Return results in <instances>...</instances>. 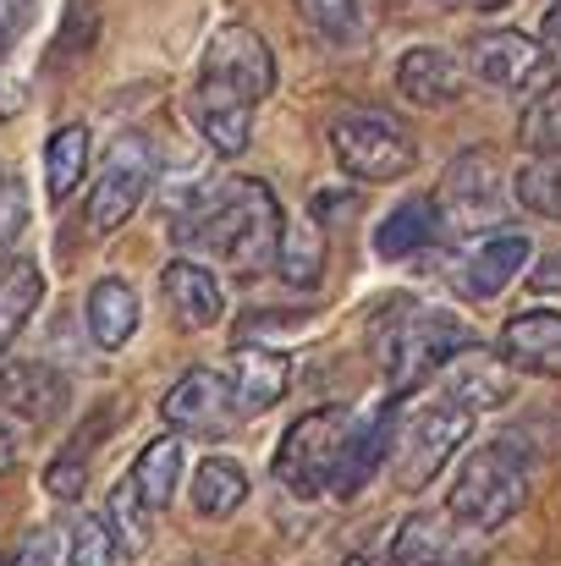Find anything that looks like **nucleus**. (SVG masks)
<instances>
[{
	"label": "nucleus",
	"mask_w": 561,
	"mask_h": 566,
	"mask_svg": "<svg viewBox=\"0 0 561 566\" xmlns=\"http://www.w3.org/2000/svg\"><path fill=\"white\" fill-rule=\"evenodd\" d=\"M172 231L187 248L215 253L231 275H259V270H276L287 220L270 182L220 177V182H198L187 198L172 203Z\"/></svg>",
	"instance_id": "nucleus-1"
},
{
	"label": "nucleus",
	"mask_w": 561,
	"mask_h": 566,
	"mask_svg": "<svg viewBox=\"0 0 561 566\" xmlns=\"http://www.w3.org/2000/svg\"><path fill=\"white\" fill-rule=\"evenodd\" d=\"M468 347H474L468 319H457L451 308L418 303V297H396L374 325V358H380V369H385L396 396L418 390L424 379L440 375Z\"/></svg>",
	"instance_id": "nucleus-2"
},
{
	"label": "nucleus",
	"mask_w": 561,
	"mask_h": 566,
	"mask_svg": "<svg viewBox=\"0 0 561 566\" xmlns=\"http://www.w3.org/2000/svg\"><path fill=\"white\" fill-rule=\"evenodd\" d=\"M468 407L457 396H446L440 385L435 390H418L396 407V429H391V479L402 490H424L435 484V473L451 462V451L468 440Z\"/></svg>",
	"instance_id": "nucleus-3"
},
{
	"label": "nucleus",
	"mask_w": 561,
	"mask_h": 566,
	"mask_svg": "<svg viewBox=\"0 0 561 566\" xmlns=\"http://www.w3.org/2000/svg\"><path fill=\"white\" fill-rule=\"evenodd\" d=\"M523 495H529V457L512 440H490V446L468 451V462L457 468L446 512L468 534H490L523 512Z\"/></svg>",
	"instance_id": "nucleus-4"
},
{
	"label": "nucleus",
	"mask_w": 561,
	"mask_h": 566,
	"mask_svg": "<svg viewBox=\"0 0 561 566\" xmlns=\"http://www.w3.org/2000/svg\"><path fill=\"white\" fill-rule=\"evenodd\" d=\"M331 155L359 182H396L418 166V138L396 116L359 105V111H342L331 122Z\"/></svg>",
	"instance_id": "nucleus-5"
},
{
	"label": "nucleus",
	"mask_w": 561,
	"mask_h": 566,
	"mask_svg": "<svg viewBox=\"0 0 561 566\" xmlns=\"http://www.w3.org/2000/svg\"><path fill=\"white\" fill-rule=\"evenodd\" d=\"M353 434V412L347 407H314L303 412L281 446H276V479L292 490V495H325L336 484V462H342V446Z\"/></svg>",
	"instance_id": "nucleus-6"
},
{
	"label": "nucleus",
	"mask_w": 561,
	"mask_h": 566,
	"mask_svg": "<svg viewBox=\"0 0 561 566\" xmlns=\"http://www.w3.org/2000/svg\"><path fill=\"white\" fill-rule=\"evenodd\" d=\"M440 214L451 231H485L501 226L518 188H507V171L490 149H463L446 171H440Z\"/></svg>",
	"instance_id": "nucleus-7"
},
{
	"label": "nucleus",
	"mask_w": 561,
	"mask_h": 566,
	"mask_svg": "<svg viewBox=\"0 0 561 566\" xmlns=\"http://www.w3.org/2000/svg\"><path fill=\"white\" fill-rule=\"evenodd\" d=\"M468 72L496 88V94H512V99H534L546 88H557V61L546 50V39H529V33H512V28H490L468 44Z\"/></svg>",
	"instance_id": "nucleus-8"
},
{
	"label": "nucleus",
	"mask_w": 561,
	"mask_h": 566,
	"mask_svg": "<svg viewBox=\"0 0 561 566\" xmlns=\"http://www.w3.org/2000/svg\"><path fill=\"white\" fill-rule=\"evenodd\" d=\"M155 171H160V155L144 133H122L100 166V182L89 192V226L94 231H116L138 214V203L155 188Z\"/></svg>",
	"instance_id": "nucleus-9"
},
{
	"label": "nucleus",
	"mask_w": 561,
	"mask_h": 566,
	"mask_svg": "<svg viewBox=\"0 0 561 566\" xmlns=\"http://www.w3.org/2000/svg\"><path fill=\"white\" fill-rule=\"evenodd\" d=\"M529 253H534V242H529L523 231H507V226L479 231L468 248L451 253L446 286H451L457 297H468V303H490V297H501V292L512 286V275L529 264Z\"/></svg>",
	"instance_id": "nucleus-10"
},
{
	"label": "nucleus",
	"mask_w": 561,
	"mask_h": 566,
	"mask_svg": "<svg viewBox=\"0 0 561 566\" xmlns=\"http://www.w3.org/2000/svg\"><path fill=\"white\" fill-rule=\"evenodd\" d=\"M66 412V379L44 364H6L0 369V440L22 446L28 434L50 429Z\"/></svg>",
	"instance_id": "nucleus-11"
},
{
	"label": "nucleus",
	"mask_w": 561,
	"mask_h": 566,
	"mask_svg": "<svg viewBox=\"0 0 561 566\" xmlns=\"http://www.w3.org/2000/svg\"><path fill=\"white\" fill-rule=\"evenodd\" d=\"M160 418L172 423V434H231L242 423V407L226 369H193L166 390Z\"/></svg>",
	"instance_id": "nucleus-12"
},
{
	"label": "nucleus",
	"mask_w": 561,
	"mask_h": 566,
	"mask_svg": "<svg viewBox=\"0 0 561 566\" xmlns=\"http://www.w3.org/2000/svg\"><path fill=\"white\" fill-rule=\"evenodd\" d=\"M198 77H215V83H231V88H242L253 105L276 88V55H270V44L253 33V28H242V22H226V28H215V39L204 44V72Z\"/></svg>",
	"instance_id": "nucleus-13"
},
{
	"label": "nucleus",
	"mask_w": 561,
	"mask_h": 566,
	"mask_svg": "<svg viewBox=\"0 0 561 566\" xmlns=\"http://www.w3.org/2000/svg\"><path fill=\"white\" fill-rule=\"evenodd\" d=\"M193 127L198 138L220 155V160H237L253 138V99L231 83H215V77H198L193 88Z\"/></svg>",
	"instance_id": "nucleus-14"
},
{
	"label": "nucleus",
	"mask_w": 561,
	"mask_h": 566,
	"mask_svg": "<svg viewBox=\"0 0 561 566\" xmlns=\"http://www.w3.org/2000/svg\"><path fill=\"white\" fill-rule=\"evenodd\" d=\"M391 429H396V401H374L370 412H353V434H347V446H342L331 495H359L374 473L385 468V457H391Z\"/></svg>",
	"instance_id": "nucleus-15"
},
{
	"label": "nucleus",
	"mask_w": 561,
	"mask_h": 566,
	"mask_svg": "<svg viewBox=\"0 0 561 566\" xmlns=\"http://www.w3.org/2000/svg\"><path fill=\"white\" fill-rule=\"evenodd\" d=\"M396 88H402V99H413L418 111H440V105H457V99H463L468 72L457 66L451 50H440V44H413V50H402V61H396Z\"/></svg>",
	"instance_id": "nucleus-16"
},
{
	"label": "nucleus",
	"mask_w": 561,
	"mask_h": 566,
	"mask_svg": "<svg viewBox=\"0 0 561 566\" xmlns=\"http://www.w3.org/2000/svg\"><path fill=\"white\" fill-rule=\"evenodd\" d=\"M512 358L507 353H479V347H468V353H457L446 369H440V390L446 396H457L468 412H490V407H501L507 396H512Z\"/></svg>",
	"instance_id": "nucleus-17"
},
{
	"label": "nucleus",
	"mask_w": 561,
	"mask_h": 566,
	"mask_svg": "<svg viewBox=\"0 0 561 566\" xmlns=\"http://www.w3.org/2000/svg\"><path fill=\"white\" fill-rule=\"evenodd\" d=\"M160 292H166V308L177 314L183 331H209L220 325L226 314V292H220V275L209 264H193V259H172L160 270Z\"/></svg>",
	"instance_id": "nucleus-18"
},
{
	"label": "nucleus",
	"mask_w": 561,
	"mask_h": 566,
	"mask_svg": "<svg viewBox=\"0 0 561 566\" xmlns=\"http://www.w3.org/2000/svg\"><path fill=\"white\" fill-rule=\"evenodd\" d=\"M501 353L518 375L561 379V314L557 308H523L501 331Z\"/></svg>",
	"instance_id": "nucleus-19"
},
{
	"label": "nucleus",
	"mask_w": 561,
	"mask_h": 566,
	"mask_svg": "<svg viewBox=\"0 0 561 566\" xmlns=\"http://www.w3.org/2000/svg\"><path fill=\"white\" fill-rule=\"evenodd\" d=\"M226 379H231L237 407L248 418V412H264V407H276L287 396L292 364H287V353H270V347H237L231 364H226Z\"/></svg>",
	"instance_id": "nucleus-20"
},
{
	"label": "nucleus",
	"mask_w": 561,
	"mask_h": 566,
	"mask_svg": "<svg viewBox=\"0 0 561 566\" xmlns=\"http://www.w3.org/2000/svg\"><path fill=\"white\" fill-rule=\"evenodd\" d=\"M440 231H446L440 198H407V203H396V209L380 220L374 248H380V259H418L424 248L440 242Z\"/></svg>",
	"instance_id": "nucleus-21"
},
{
	"label": "nucleus",
	"mask_w": 561,
	"mask_h": 566,
	"mask_svg": "<svg viewBox=\"0 0 561 566\" xmlns=\"http://www.w3.org/2000/svg\"><path fill=\"white\" fill-rule=\"evenodd\" d=\"M457 517H435V512H413L396 539H391V562L396 566H451L463 562V545H457Z\"/></svg>",
	"instance_id": "nucleus-22"
},
{
	"label": "nucleus",
	"mask_w": 561,
	"mask_h": 566,
	"mask_svg": "<svg viewBox=\"0 0 561 566\" xmlns=\"http://www.w3.org/2000/svg\"><path fill=\"white\" fill-rule=\"evenodd\" d=\"M89 336H94L100 353H122L138 336V292L122 275L94 281V292H89Z\"/></svg>",
	"instance_id": "nucleus-23"
},
{
	"label": "nucleus",
	"mask_w": 561,
	"mask_h": 566,
	"mask_svg": "<svg viewBox=\"0 0 561 566\" xmlns=\"http://www.w3.org/2000/svg\"><path fill=\"white\" fill-rule=\"evenodd\" d=\"M39 297H44V275H39V264L22 259V253L0 259V353H6V347L17 342V331L33 319Z\"/></svg>",
	"instance_id": "nucleus-24"
},
{
	"label": "nucleus",
	"mask_w": 561,
	"mask_h": 566,
	"mask_svg": "<svg viewBox=\"0 0 561 566\" xmlns=\"http://www.w3.org/2000/svg\"><path fill=\"white\" fill-rule=\"evenodd\" d=\"M303 28L331 50H359L370 39V0H298Z\"/></svg>",
	"instance_id": "nucleus-25"
},
{
	"label": "nucleus",
	"mask_w": 561,
	"mask_h": 566,
	"mask_svg": "<svg viewBox=\"0 0 561 566\" xmlns=\"http://www.w3.org/2000/svg\"><path fill=\"white\" fill-rule=\"evenodd\" d=\"M276 275H281L287 286H298V292H314V286H320V275H325V231H320L314 214H309V220H292V226L281 231Z\"/></svg>",
	"instance_id": "nucleus-26"
},
{
	"label": "nucleus",
	"mask_w": 561,
	"mask_h": 566,
	"mask_svg": "<svg viewBox=\"0 0 561 566\" xmlns=\"http://www.w3.org/2000/svg\"><path fill=\"white\" fill-rule=\"evenodd\" d=\"M248 501V473L231 457H204L193 468V506L198 517H231Z\"/></svg>",
	"instance_id": "nucleus-27"
},
{
	"label": "nucleus",
	"mask_w": 561,
	"mask_h": 566,
	"mask_svg": "<svg viewBox=\"0 0 561 566\" xmlns=\"http://www.w3.org/2000/svg\"><path fill=\"white\" fill-rule=\"evenodd\" d=\"M133 479H138L144 501H149L155 512H166V506L177 501V484H183V440H177V434L149 440V446L138 451V462H133Z\"/></svg>",
	"instance_id": "nucleus-28"
},
{
	"label": "nucleus",
	"mask_w": 561,
	"mask_h": 566,
	"mask_svg": "<svg viewBox=\"0 0 561 566\" xmlns=\"http://www.w3.org/2000/svg\"><path fill=\"white\" fill-rule=\"evenodd\" d=\"M83 171H89V127H61V133H50V144H44V192H50V203H66L77 182H83Z\"/></svg>",
	"instance_id": "nucleus-29"
},
{
	"label": "nucleus",
	"mask_w": 561,
	"mask_h": 566,
	"mask_svg": "<svg viewBox=\"0 0 561 566\" xmlns=\"http://www.w3.org/2000/svg\"><path fill=\"white\" fill-rule=\"evenodd\" d=\"M105 517H111V528H116V539H122V551H127V556H138V551L149 545V517H155V506L144 501V490H138V479H133V473L111 490Z\"/></svg>",
	"instance_id": "nucleus-30"
},
{
	"label": "nucleus",
	"mask_w": 561,
	"mask_h": 566,
	"mask_svg": "<svg viewBox=\"0 0 561 566\" xmlns=\"http://www.w3.org/2000/svg\"><path fill=\"white\" fill-rule=\"evenodd\" d=\"M518 138L529 155H561V83L523 99V116H518Z\"/></svg>",
	"instance_id": "nucleus-31"
},
{
	"label": "nucleus",
	"mask_w": 561,
	"mask_h": 566,
	"mask_svg": "<svg viewBox=\"0 0 561 566\" xmlns=\"http://www.w3.org/2000/svg\"><path fill=\"white\" fill-rule=\"evenodd\" d=\"M518 203L540 220H561V155H540L518 171Z\"/></svg>",
	"instance_id": "nucleus-32"
},
{
	"label": "nucleus",
	"mask_w": 561,
	"mask_h": 566,
	"mask_svg": "<svg viewBox=\"0 0 561 566\" xmlns=\"http://www.w3.org/2000/svg\"><path fill=\"white\" fill-rule=\"evenodd\" d=\"M66 562L72 566H116L122 562V539H116L111 517L83 512V517L72 523V534H66Z\"/></svg>",
	"instance_id": "nucleus-33"
},
{
	"label": "nucleus",
	"mask_w": 561,
	"mask_h": 566,
	"mask_svg": "<svg viewBox=\"0 0 561 566\" xmlns=\"http://www.w3.org/2000/svg\"><path fill=\"white\" fill-rule=\"evenodd\" d=\"M44 490H50L55 501H77V495L89 490V440H72V446L44 468Z\"/></svg>",
	"instance_id": "nucleus-34"
},
{
	"label": "nucleus",
	"mask_w": 561,
	"mask_h": 566,
	"mask_svg": "<svg viewBox=\"0 0 561 566\" xmlns=\"http://www.w3.org/2000/svg\"><path fill=\"white\" fill-rule=\"evenodd\" d=\"M33 11H39V0H0V50L17 44V39L28 33Z\"/></svg>",
	"instance_id": "nucleus-35"
},
{
	"label": "nucleus",
	"mask_w": 561,
	"mask_h": 566,
	"mask_svg": "<svg viewBox=\"0 0 561 566\" xmlns=\"http://www.w3.org/2000/svg\"><path fill=\"white\" fill-rule=\"evenodd\" d=\"M6 566H61V556H55V539L50 534H28L17 551H11V562Z\"/></svg>",
	"instance_id": "nucleus-36"
},
{
	"label": "nucleus",
	"mask_w": 561,
	"mask_h": 566,
	"mask_svg": "<svg viewBox=\"0 0 561 566\" xmlns=\"http://www.w3.org/2000/svg\"><path fill=\"white\" fill-rule=\"evenodd\" d=\"M534 286H540V292H561V248H551V253L534 264Z\"/></svg>",
	"instance_id": "nucleus-37"
},
{
	"label": "nucleus",
	"mask_w": 561,
	"mask_h": 566,
	"mask_svg": "<svg viewBox=\"0 0 561 566\" xmlns=\"http://www.w3.org/2000/svg\"><path fill=\"white\" fill-rule=\"evenodd\" d=\"M540 39H546V50H551V61H557V77H561V0L546 11V28H540Z\"/></svg>",
	"instance_id": "nucleus-38"
},
{
	"label": "nucleus",
	"mask_w": 561,
	"mask_h": 566,
	"mask_svg": "<svg viewBox=\"0 0 561 566\" xmlns=\"http://www.w3.org/2000/svg\"><path fill=\"white\" fill-rule=\"evenodd\" d=\"M440 6H451V11H501L512 0H440Z\"/></svg>",
	"instance_id": "nucleus-39"
},
{
	"label": "nucleus",
	"mask_w": 561,
	"mask_h": 566,
	"mask_svg": "<svg viewBox=\"0 0 561 566\" xmlns=\"http://www.w3.org/2000/svg\"><path fill=\"white\" fill-rule=\"evenodd\" d=\"M347 566H396V562H391V556H385V562H374V556H359V562H347Z\"/></svg>",
	"instance_id": "nucleus-40"
},
{
	"label": "nucleus",
	"mask_w": 561,
	"mask_h": 566,
	"mask_svg": "<svg viewBox=\"0 0 561 566\" xmlns=\"http://www.w3.org/2000/svg\"><path fill=\"white\" fill-rule=\"evenodd\" d=\"M187 566H215V562H187Z\"/></svg>",
	"instance_id": "nucleus-41"
},
{
	"label": "nucleus",
	"mask_w": 561,
	"mask_h": 566,
	"mask_svg": "<svg viewBox=\"0 0 561 566\" xmlns=\"http://www.w3.org/2000/svg\"><path fill=\"white\" fill-rule=\"evenodd\" d=\"M451 566H463V562H451Z\"/></svg>",
	"instance_id": "nucleus-42"
},
{
	"label": "nucleus",
	"mask_w": 561,
	"mask_h": 566,
	"mask_svg": "<svg viewBox=\"0 0 561 566\" xmlns=\"http://www.w3.org/2000/svg\"><path fill=\"white\" fill-rule=\"evenodd\" d=\"M0 188H6V182H0Z\"/></svg>",
	"instance_id": "nucleus-43"
}]
</instances>
